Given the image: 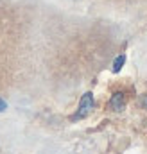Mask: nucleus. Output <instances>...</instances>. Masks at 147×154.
<instances>
[{"label": "nucleus", "mask_w": 147, "mask_h": 154, "mask_svg": "<svg viewBox=\"0 0 147 154\" xmlns=\"http://www.w3.org/2000/svg\"><path fill=\"white\" fill-rule=\"evenodd\" d=\"M110 106L113 109H120L124 106V95L122 93H115L113 99H111V102H110Z\"/></svg>", "instance_id": "2"}, {"label": "nucleus", "mask_w": 147, "mask_h": 154, "mask_svg": "<svg viewBox=\"0 0 147 154\" xmlns=\"http://www.w3.org/2000/svg\"><path fill=\"white\" fill-rule=\"evenodd\" d=\"M122 63H124V56H118V57L115 59V66H113V70H115V72H118V70H120V66H122Z\"/></svg>", "instance_id": "3"}, {"label": "nucleus", "mask_w": 147, "mask_h": 154, "mask_svg": "<svg viewBox=\"0 0 147 154\" xmlns=\"http://www.w3.org/2000/svg\"><path fill=\"white\" fill-rule=\"evenodd\" d=\"M93 108V97H92V93H84L83 95V99H81V104H79V111H77V118H83V116H86L90 113V109Z\"/></svg>", "instance_id": "1"}, {"label": "nucleus", "mask_w": 147, "mask_h": 154, "mask_svg": "<svg viewBox=\"0 0 147 154\" xmlns=\"http://www.w3.org/2000/svg\"><path fill=\"white\" fill-rule=\"evenodd\" d=\"M4 109H5V102L0 99V111H4Z\"/></svg>", "instance_id": "4"}]
</instances>
